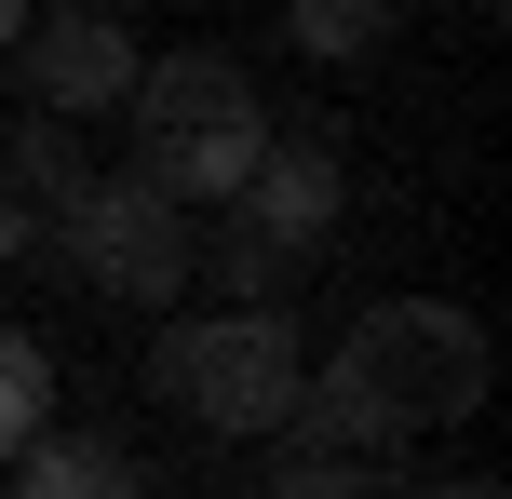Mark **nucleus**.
<instances>
[{
	"label": "nucleus",
	"instance_id": "obj_1",
	"mask_svg": "<svg viewBox=\"0 0 512 499\" xmlns=\"http://www.w3.org/2000/svg\"><path fill=\"white\" fill-rule=\"evenodd\" d=\"M297 405H310L297 446H351V459H391L405 432H459L486 405V324L445 311V297H391L337 338V365Z\"/></svg>",
	"mask_w": 512,
	"mask_h": 499
},
{
	"label": "nucleus",
	"instance_id": "obj_2",
	"mask_svg": "<svg viewBox=\"0 0 512 499\" xmlns=\"http://www.w3.org/2000/svg\"><path fill=\"white\" fill-rule=\"evenodd\" d=\"M135 189H162V203L176 216H230L243 203V176L256 162H270V108H256V81L230 68V54H149V68H135Z\"/></svg>",
	"mask_w": 512,
	"mask_h": 499
},
{
	"label": "nucleus",
	"instance_id": "obj_3",
	"mask_svg": "<svg viewBox=\"0 0 512 499\" xmlns=\"http://www.w3.org/2000/svg\"><path fill=\"white\" fill-rule=\"evenodd\" d=\"M149 378H162L176 419H203L216 446H243V432H283V419H297L310 351H297V311H189V324H162Z\"/></svg>",
	"mask_w": 512,
	"mask_h": 499
},
{
	"label": "nucleus",
	"instance_id": "obj_4",
	"mask_svg": "<svg viewBox=\"0 0 512 499\" xmlns=\"http://www.w3.org/2000/svg\"><path fill=\"white\" fill-rule=\"evenodd\" d=\"M41 243L81 270V284L135 297V311H176V297H189V257H203V216H176L162 189H135V176H81V203L54 216Z\"/></svg>",
	"mask_w": 512,
	"mask_h": 499
},
{
	"label": "nucleus",
	"instance_id": "obj_5",
	"mask_svg": "<svg viewBox=\"0 0 512 499\" xmlns=\"http://www.w3.org/2000/svg\"><path fill=\"white\" fill-rule=\"evenodd\" d=\"M27 95H41V122H95V108H135V68L149 54L122 41V14H27Z\"/></svg>",
	"mask_w": 512,
	"mask_h": 499
},
{
	"label": "nucleus",
	"instance_id": "obj_6",
	"mask_svg": "<svg viewBox=\"0 0 512 499\" xmlns=\"http://www.w3.org/2000/svg\"><path fill=\"white\" fill-rule=\"evenodd\" d=\"M337 203H351V189H337V149H324V135H270V162H256L243 203H230V230L270 243L283 270H310L337 243Z\"/></svg>",
	"mask_w": 512,
	"mask_h": 499
},
{
	"label": "nucleus",
	"instance_id": "obj_7",
	"mask_svg": "<svg viewBox=\"0 0 512 499\" xmlns=\"http://www.w3.org/2000/svg\"><path fill=\"white\" fill-rule=\"evenodd\" d=\"M0 486H14V499H149V486H135V459L95 446V432H41Z\"/></svg>",
	"mask_w": 512,
	"mask_h": 499
},
{
	"label": "nucleus",
	"instance_id": "obj_8",
	"mask_svg": "<svg viewBox=\"0 0 512 499\" xmlns=\"http://www.w3.org/2000/svg\"><path fill=\"white\" fill-rule=\"evenodd\" d=\"M270 499H405V473L391 459H351V446H283Z\"/></svg>",
	"mask_w": 512,
	"mask_h": 499
},
{
	"label": "nucleus",
	"instance_id": "obj_9",
	"mask_svg": "<svg viewBox=\"0 0 512 499\" xmlns=\"http://www.w3.org/2000/svg\"><path fill=\"white\" fill-rule=\"evenodd\" d=\"M41 432H54V365L27 324H0V459H27Z\"/></svg>",
	"mask_w": 512,
	"mask_h": 499
},
{
	"label": "nucleus",
	"instance_id": "obj_10",
	"mask_svg": "<svg viewBox=\"0 0 512 499\" xmlns=\"http://www.w3.org/2000/svg\"><path fill=\"white\" fill-rule=\"evenodd\" d=\"M283 27H297V54H378V41H391L378 0H297Z\"/></svg>",
	"mask_w": 512,
	"mask_h": 499
},
{
	"label": "nucleus",
	"instance_id": "obj_11",
	"mask_svg": "<svg viewBox=\"0 0 512 499\" xmlns=\"http://www.w3.org/2000/svg\"><path fill=\"white\" fill-rule=\"evenodd\" d=\"M432 499H499V486H486V473H459V486H432Z\"/></svg>",
	"mask_w": 512,
	"mask_h": 499
},
{
	"label": "nucleus",
	"instance_id": "obj_12",
	"mask_svg": "<svg viewBox=\"0 0 512 499\" xmlns=\"http://www.w3.org/2000/svg\"><path fill=\"white\" fill-rule=\"evenodd\" d=\"M0 41H27V14H14V0H0Z\"/></svg>",
	"mask_w": 512,
	"mask_h": 499
},
{
	"label": "nucleus",
	"instance_id": "obj_13",
	"mask_svg": "<svg viewBox=\"0 0 512 499\" xmlns=\"http://www.w3.org/2000/svg\"><path fill=\"white\" fill-rule=\"evenodd\" d=\"M0 499H14V486H0Z\"/></svg>",
	"mask_w": 512,
	"mask_h": 499
}]
</instances>
